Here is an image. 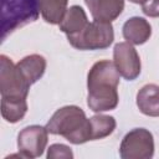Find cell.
Listing matches in <instances>:
<instances>
[{"instance_id":"obj_1","label":"cell","mask_w":159,"mask_h":159,"mask_svg":"<svg viewBox=\"0 0 159 159\" xmlns=\"http://www.w3.org/2000/svg\"><path fill=\"white\" fill-rule=\"evenodd\" d=\"M119 72L113 61L101 60L93 63L87 75V106L96 113L116 109L119 102Z\"/></svg>"},{"instance_id":"obj_2","label":"cell","mask_w":159,"mask_h":159,"mask_svg":"<svg viewBox=\"0 0 159 159\" xmlns=\"http://www.w3.org/2000/svg\"><path fill=\"white\" fill-rule=\"evenodd\" d=\"M46 128L50 134L62 135L72 144H83L91 140L89 118L78 106L58 108L48 119Z\"/></svg>"},{"instance_id":"obj_3","label":"cell","mask_w":159,"mask_h":159,"mask_svg":"<svg viewBox=\"0 0 159 159\" xmlns=\"http://www.w3.org/2000/svg\"><path fill=\"white\" fill-rule=\"evenodd\" d=\"M40 0H1V41L39 19Z\"/></svg>"},{"instance_id":"obj_4","label":"cell","mask_w":159,"mask_h":159,"mask_svg":"<svg viewBox=\"0 0 159 159\" xmlns=\"http://www.w3.org/2000/svg\"><path fill=\"white\" fill-rule=\"evenodd\" d=\"M67 40L70 45L77 50H104L112 45L114 40V31L112 22L93 20L80 32L67 36Z\"/></svg>"},{"instance_id":"obj_5","label":"cell","mask_w":159,"mask_h":159,"mask_svg":"<svg viewBox=\"0 0 159 159\" xmlns=\"http://www.w3.org/2000/svg\"><path fill=\"white\" fill-rule=\"evenodd\" d=\"M31 84L25 80L16 63L6 55H0V94L1 97L27 98Z\"/></svg>"},{"instance_id":"obj_6","label":"cell","mask_w":159,"mask_h":159,"mask_svg":"<svg viewBox=\"0 0 159 159\" xmlns=\"http://www.w3.org/2000/svg\"><path fill=\"white\" fill-rule=\"evenodd\" d=\"M122 159H150L154 155V138L145 128H134L122 139L119 145Z\"/></svg>"},{"instance_id":"obj_7","label":"cell","mask_w":159,"mask_h":159,"mask_svg":"<svg viewBox=\"0 0 159 159\" xmlns=\"http://www.w3.org/2000/svg\"><path fill=\"white\" fill-rule=\"evenodd\" d=\"M48 142L46 127L32 124L22 128L17 134V149L22 158H39L43 154Z\"/></svg>"},{"instance_id":"obj_8","label":"cell","mask_w":159,"mask_h":159,"mask_svg":"<svg viewBox=\"0 0 159 159\" xmlns=\"http://www.w3.org/2000/svg\"><path fill=\"white\" fill-rule=\"evenodd\" d=\"M113 62L119 75L127 81H134L139 77L142 63L134 46L127 41L116 43L113 48Z\"/></svg>"},{"instance_id":"obj_9","label":"cell","mask_w":159,"mask_h":159,"mask_svg":"<svg viewBox=\"0 0 159 159\" xmlns=\"http://www.w3.org/2000/svg\"><path fill=\"white\" fill-rule=\"evenodd\" d=\"M93 20L112 22L124 10V0H84Z\"/></svg>"},{"instance_id":"obj_10","label":"cell","mask_w":159,"mask_h":159,"mask_svg":"<svg viewBox=\"0 0 159 159\" xmlns=\"http://www.w3.org/2000/svg\"><path fill=\"white\" fill-rule=\"evenodd\" d=\"M122 34L127 42L132 45H143L152 36V26L144 17L133 16L123 24Z\"/></svg>"},{"instance_id":"obj_11","label":"cell","mask_w":159,"mask_h":159,"mask_svg":"<svg viewBox=\"0 0 159 159\" xmlns=\"http://www.w3.org/2000/svg\"><path fill=\"white\" fill-rule=\"evenodd\" d=\"M137 107L148 117H159V86L148 83L137 93Z\"/></svg>"},{"instance_id":"obj_12","label":"cell","mask_w":159,"mask_h":159,"mask_svg":"<svg viewBox=\"0 0 159 159\" xmlns=\"http://www.w3.org/2000/svg\"><path fill=\"white\" fill-rule=\"evenodd\" d=\"M16 66L25 77V80L32 86L43 76L47 63H46V58L42 55L32 53L20 60L16 63Z\"/></svg>"},{"instance_id":"obj_13","label":"cell","mask_w":159,"mask_h":159,"mask_svg":"<svg viewBox=\"0 0 159 159\" xmlns=\"http://www.w3.org/2000/svg\"><path fill=\"white\" fill-rule=\"evenodd\" d=\"M87 24H88V19H87L86 11L78 5H72L67 9L58 26H60V30L66 34V36H70L83 30V27Z\"/></svg>"},{"instance_id":"obj_14","label":"cell","mask_w":159,"mask_h":159,"mask_svg":"<svg viewBox=\"0 0 159 159\" xmlns=\"http://www.w3.org/2000/svg\"><path fill=\"white\" fill-rule=\"evenodd\" d=\"M27 112L26 98L1 97V116L7 123L20 122Z\"/></svg>"},{"instance_id":"obj_15","label":"cell","mask_w":159,"mask_h":159,"mask_svg":"<svg viewBox=\"0 0 159 159\" xmlns=\"http://www.w3.org/2000/svg\"><path fill=\"white\" fill-rule=\"evenodd\" d=\"M39 5L42 19L51 25H58L68 9V0H40Z\"/></svg>"},{"instance_id":"obj_16","label":"cell","mask_w":159,"mask_h":159,"mask_svg":"<svg viewBox=\"0 0 159 159\" xmlns=\"http://www.w3.org/2000/svg\"><path fill=\"white\" fill-rule=\"evenodd\" d=\"M117 127L116 118L106 114H96L89 118L91 140L103 139L111 135Z\"/></svg>"},{"instance_id":"obj_17","label":"cell","mask_w":159,"mask_h":159,"mask_svg":"<svg viewBox=\"0 0 159 159\" xmlns=\"http://www.w3.org/2000/svg\"><path fill=\"white\" fill-rule=\"evenodd\" d=\"M46 157L48 159H58V158L72 159L73 158V152L68 145L61 144V143H56V144H51L48 147Z\"/></svg>"},{"instance_id":"obj_18","label":"cell","mask_w":159,"mask_h":159,"mask_svg":"<svg viewBox=\"0 0 159 159\" xmlns=\"http://www.w3.org/2000/svg\"><path fill=\"white\" fill-rule=\"evenodd\" d=\"M142 11L149 17H159V0H147L142 5Z\"/></svg>"},{"instance_id":"obj_19","label":"cell","mask_w":159,"mask_h":159,"mask_svg":"<svg viewBox=\"0 0 159 159\" xmlns=\"http://www.w3.org/2000/svg\"><path fill=\"white\" fill-rule=\"evenodd\" d=\"M130 2H133V4H138V5H143L147 0H129Z\"/></svg>"}]
</instances>
